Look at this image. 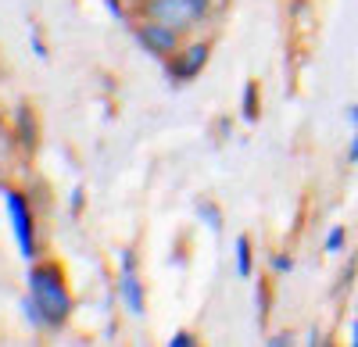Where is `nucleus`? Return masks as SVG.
Here are the masks:
<instances>
[{"instance_id":"1","label":"nucleus","mask_w":358,"mask_h":347,"mask_svg":"<svg viewBox=\"0 0 358 347\" xmlns=\"http://www.w3.org/2000/svg\"><path fill=\"white\" fill-rule=\"evenodd\" d=\"M29 297H33L47 319V330H62L72 319V290L65 283V272L57 262H36L29 269Z\"/></svg>"},{"instance_id":"2","label":"nucleus","mask_w":358,"mask_h":347,"mask_svg":"<svg viewBox=\"0 0 358 347\" xmlns=\"http://www.w3.org/2000/svg\"><path fill=\"white\" fill-rule=\"evenodd\" d=\"M136 8H140V18H155L179 29V33H190L208 18L212 0H136Z\"/></svg>"},{"instance_id":"3","label":"nucleus","mask_w":358,"mask_h":347,"mask_svg":"<svg viewBox=\"0 0 358 347\" xmlns=\"http://www.w3.org/2000/svg\"><path fill=\"white\" fill-rule=\"evenodd\" d=\"M4 205H8V219H11V229H15V244H18V254L25 262H36V215L29 208V197L22 190H4Z\"/></svg>"},{"instance_id":"4","label":"nucleus","mask_w":358,"mask_h":347,"mask_svg":"<svg viewBox=\"0 0 358 347\" xmlns=\"http://www.w3.org/2000/svg\"><path fill=\"white\" fill-rule=\"evenodd\" d=\"M133 36L143 47V54L158 57V61H169V57L183 47V33L172 29V25H165V22H155V18H140L133 25Z\"/></svg>"},{"instance_id":"5","label":"nucleus","mask_w":358,"mask_h":347,"mask_svg":"<svg viewBox=\"0 0 358 347\" xmlns=\"http://www.w3.org/2000/svg\"><path fill=\"white\" fill-rule=\"evenodd\" d=\"M208 57H212V43H187V47H179L169 61H162L165 65V75H169V82H176V86H183V82H190V79H197L201 72H204V65H208Z\"/></svg>"},{"instance_id":"6","label":"nucleus","mask_w":358,"mask_h":347,"mask_svg":"<svg viewBox=\"0 0 358 347\" xmlns=\"http://www.w3.org/2000/svg\"><path fill=\"white\" fill-rule=\"evenodd\" d=\"M118 297H122V304L133 319H140L147 311V294H143V283H140L136 269H118Z\"/></svg>"},{"instance_id":"7","label":"nucleus","mask_w":358,"mask_h":347,"mask_svg":"<svg viewBox=\"0 0 358 347\" xmlns=\"http://www.w3.org/2000/svg\"><path fill=\"white\" fill-rule=\"evenodd\" d=\"M15 136H18V147L29 151V154L40 147V126H36L33 108H18V115H15Z\"/></svg>"},{"instance_id":"8","label":"nucleus","mask_w":358,"mask_h":347,"mask_svg":"<svg viewBox=\"0 0 358 347\" xmlns=\"http://www.w3.org/2000/svg\"><path fill=\"white\" fill-rule=\"evenodd\" d=\"M258 115H262V90H258V79H248L244 82V97H241V119L248 126H255Z\"/></svg>"},{"instance_id":"9","label":"nucleus","mask_w":358,"mask_h":347,"mask_svg":"<svg viewBox=\"0 0 358 347\" xmlns=\"http://www.w3.org/2000/svg\"><path fill=\"white\" fill-rule=\"evenodd\" d=\"M233 254H236V276L251 279V272H255V247H251V237H236Z\"/></svg>"},{"instance_id":"10","label":"nucleus","mask_w":358,"mask_h":347,"mask_svg":"<svg viewBox=\"0 0 358 347\" xmlns=\"http://www.w3.org/2000/svg\"><path fill=\"white\" fill-rule=\"evenodd\" d=\"M197 219L208 226V233H222V212L212 205V200H197Z\"/></svg>"},{"instance_id":"11","label":"nucleus","mask_w":358,"mask_h":347,"mask_svg":"<svg viewBox=\"0 0 358 347\" xmlns=\"http://www.w3.org/2000/svg\"><path fill=\"white\" fill-rule=\"evenodd\" d=\"M322 247H326V254H341L348 247V229L344 226H330V233H326Z\"/></svg>"},{"instance_id":"12","label":"nucleus","mask_w":358,"mask_h":347,"mask_svg":"<svg viewBox=\"0 0 358 347\" xmlns=\"http://www.w3.org/2000/svg\"><path fill=\"white\" fill-rule=\"evenodd\" d=\"M22 315H25V323L33 326V330H47V319H43V311H40V304L33 297L22 301Z\"/></svg>"},{"instance_id":"13","label":"nucleus","mask_w":358,"mask_h":347,"mask_svg":"<svg viewBox=\"0 0 358 347\" xmlns=\"http://www.w3.org/2000/svg\"><path fill=\"white\" fill-rule=\"evenodd\" d=\"M255 308H258V326H265V315H268V283L258 279V290H255Z\"/></svg>"},{"instance_id":"14","label":"nucleus","mask_w":358,"mask_h":347,"mask_svg":"<svg viewBox=\"0 0 358 347\" xmlns=\"http://www.w3.org/2000/svg\"><path fill=\"white\" fill-rule=\"evenodd\" d=\"M268 265H273L276 276H290L294 272V258L290 254H273V258H268Z\"/></svg>"},{"instance_id":"15","label":"nucleus","mask_w":358,"mask_h":347,"mask_svg":"<svg viewBox=\"0 0 358 347\" xmlns=\"http://www.w3.org/2000/svg\"><path fill=\"white\" fill-rule=\"evenodd\" d=\"M197 344H201V340H197L190 330H176L172 340H169V347H197Z\"/></svg>"},{"instance_id":"16","label":"nucleus","mask_w":358,"mask_h":347,"mask_svg":"<svg viewBox=\"0 0 358 347\" xmlns=\"http://www.w3.org/2000/svg\"><path fill=\"white\" fill-rule=\"evenodd\" d=\"M29 47H33V54L40 57V61H47V57H50V54H47V43H43V36L36 33V29L29 33Z\"/></svg>"},{"instance_id":"17","label":"nucleus","mask_w":358,"mask_h":347,"mask_svg":"<svg viewBox=\"0 0 358 347\" xmlns=\"http://www.w3.org/2000/svg\"><path fill=\"white\" fill-rule=\"evenodd\" d=\"M104 8H108V15H115L118 22L129 18V15H126V0H104Z\"/></svg>"},{"instance_id":"18","label":"nucleus","mask_w":358,"mask_h":347,"mask_svg":"<svg viewBox=\"0 0 358 347\" xmlns=\"http://www.w3.org/2000/svg\"><path fill=\"white\" fill-rule=\"evenodd\" d=\"M118 269H136V251H133V247L118 251Z\"/></svg>"},{"instance_id":"19","label":"nucleus","mask_w":358,"mask_h":347,"mask_svg":"<svg viewBox=\"0 0 358 347\" xmlns=\"http://www.w3.org/2000/svg\"><path fill=\"white\" fill-rule=\"evenodd\" d=\"M83 205H86V190H83V186H76V190H72V200H69L72 215H79V212H83Z\"/></svg>"},{"instance_id":"20","label":"nucleus","mask_w":358,"mask_h":347,"mask_svg":"<svg viewBox=\"0 0 358 347\" xmlns=\"http://www.w3.org/2000/svg\"><path fill=\"white\" fill-rule=\"evenodd\" d=\"M355 269H358V258L351 254V262H348V269L341 272V290H348V286H351V279H355Z\"/></svg>"},{"instance_id":"21","label":"nucleus","mask_w":358,"mask_h":347,"mask_svg":"<svg viewBox=\"0 0 358 347\" xmlns=\"http://www.w3.org/2000/svg\"><path fill=\"white\" fill-rule=\"evenodd\" d=\"M265 344H268V347H290V344H294V337H290V333H276V337H268Z\"/></svg>"},{"instance_id":"22","label":"nucleus","mask_w":358,"mask_h":347,"mask_svg":"<svg viewBox=\"0 0 358 347\" xmlns=\"http://www.w3.org/2000/svg\"><path fill=\"white\" fill-rule=\"evenodd\" d=\"M348 344H351V347H358V319H351V323H348Z\"/></svg>"},{"instance_id":"23","label":"nucleus","mask_w":358,"mask_h":347,"mask_svg":"<svg viewBox=\"0 0 358 347\" xmlns=\"http://www.w3.org/2000/svg\"><path fill=\"white\" fill-rule=\"evenodd\" d=\"M348 161H358V129L351 136V147H348Z\"/></svg>"},{"instance_id":"24","label":"nucleus","mask_w":358,"mask_h":347,"mask_svg":"<svg viewBox=\"0 0 358 347\" xmlns=\"http://www.w3.org/2000/svg\"><path fill=\"white\" fill-rule=\"evenodd\" d=\"M348 122L358 129V104H351V108H348Z\"/></svg>"}]
</instances>
